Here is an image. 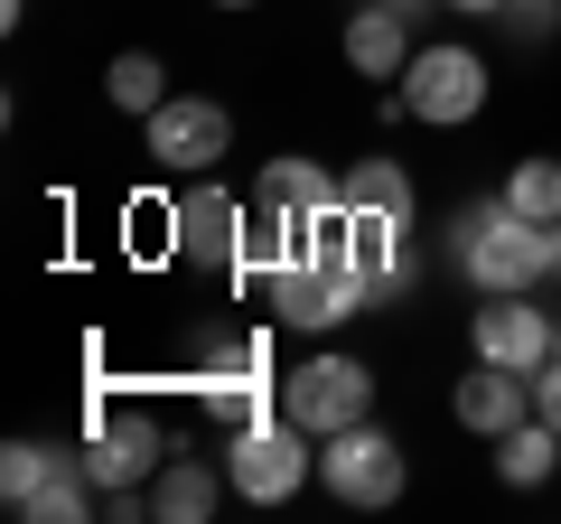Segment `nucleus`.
Here are the masks:
<instances>
[{
    "label": "nucleus",
    "instance_id": "1a4fd4ad",
    "mask_svg": "<svg viewBox=\"0 0 561 524\" xmlns=\"http://www.w3.org/2000/svg\"><path fill=\"white\" fill-rule=\"evenodd\" d=\"M140 141H150V160H160L169 179H206V169L234 150V113H225L216 94H169L160 113L140 122Z\"/></svg>",
    "mask_w": 561,
    "mask_h": 524
},
{
    "label": "nucleus",
    "instance_id": "39448f33",
    "mask_svg": "<svg viewBox=\"0 0 561 524\" xmlns=\"http://www.w3.org/2000/svg\"><path fill=\"white\" fill-rule=\"evenodd\" d=\"M280 412H290L309 441L375 422V365L346 356V346H319V356H300L290 375H280Z\"/></svg>",
    "mask_w": 561,
    "mask_h": 524
},
{
    "label": "nucleus",
    "instance_id": "4468645a",
    "mask_svg": "<svg viewBox=\"0 0 561 524\" xmlns=\"http://www.w3.org/2000/svg\"><path fill=\"white\" fill-rule=\"evenodd\" d=\"M253 197H262V206H290V216L319 225L328 206H346V179H337V169H319V160H300V150H280V160H262Z\"/></svg>",
    "mask_w": 561,
    "mask_h": 524
},
{
    "label": "nucleus",
    "instance_id": "6e6552de",
    "mask_svg": "<svg viewBox=\"0 0 561 524\" xmlns=\"http://www.w3.org/2000/svg\"><path fill=\"white\" fill-rule=\"evenodd\" d=\"M552 338H561V319L534 309V291H478V309H468V356L478 365L542 375V365H552Z\"/></svg>",
    "mask_w": 561,
    "mask_h": 524
},
{
    "label": "nucleus",
    "instance_id": "6ab92c4d",
    "mask_svg": "<svg viewBox=\"0 0 561 524\" xmlns=\"http://www.w3.org/2000/svg\"><path fill=\"white\" fill-rule=\"evenodd\" d=\"M346 206H375V216H421V187L402 160H356L346 169Z\"/></svg>",
    "mask_w": 561,
    "mask_h": 524
},
{
    "label": "nucleus",
    "instance_id": "f03ea898",
    "mask_svg": "<svg viewBox=\"0 0 561 524\" xmlns=\"http://www.w3.org/2000/svg\"><path fill=\"white\" fill-rule=\"evenodd\" d=\"M243 235H253V197H234L216 169H206V179H179V197H169V253H179L187 272L234 282L243 272Z\"/></svg>",
    "mask_w": 561,
    "mask_h": 524
},
{
    "label": "nucleus",
    "instance_id": "423d86ee",
    "mask_svg": "<svg viewBox=\"0 0 561 524\" xmlns=\"http://www.w3.org/2000/svg\"><path fill=\"white\" fill-rule=\"evenodd\" d=\"M319 487L337 505H356V515H383L412 487V459H402V441L383 422H356V431H328L319 441Z\"/></svg>",
    "mask_w": 561,
    "mask_h": 524
},
{
    "label": "nucleus",
    "instance_id": "dca6fc26",
    "mask_svg": "<svg viewBox=\"0 0 561 524\" xmlns=\"http://www.w3.org/2000/svg\"><path fill=\"white\" fill-rule=\"evenodd\" d=\"M552 468H561V431L542 422V412H534V422H515V431L496 441V478L515 487V497H534V487L552 478Z\"/></svg>",
    "mask_w": 561,
    "mask_h": 524
},
{
    "label": "nucleus",
    "instance_id": "9b49d317",
    "mask_svg": "<svg viewBox=\"0 0 561 524\" xmlns=\"http://www.w3.org/2000/svg\"><path fill=\"white\" fill-rule=\"evenodd\" d=\"M449 412H459V431H478V441H505L515 422H534V375H515V365H468L459 394H449Z\"/></svg>",
    "mask_w": 561,
    "mask_h": 524
},
{
    "label": "nucleus",
    "instance_id": "4be33fe9",
    "mask_svg": "<svg viewBox=\"0 0 561 524\" xmlns=\"http://www.w3.org/2000/svg\"><path fill=\"white\" fill-rule=\"evenodd\" d=\"M496 29H505V38H524V47H542V38H561V0H505Z\"/></svg>",
    "mask_w": 561,
    "mask_h": 524
},
{
    "label": "nucleus",
    "instance_id": "a878e982",
    "mask_svg": "<svg viewBox=\"0 0 561 524\" xmlns=\"http://www.w3.org/2000/svg\"><path fill=\"white\" fill-rule=\"evenodd\" d=\"M402 10H431V0H402Z\"/></svg>",
    "mask_w": 561,
    "mask_h": 524
},
{
    "label": "nucleus",
    "instance_id": "b1692460",
    "mask_svg": "<svg viewBox=\"0 0 561 524\" xmlns=\"http://www.w3.org/2000/svg\"><path fill=\"white\" fill-rule=\"evenodd\" d=\"M449 10H459V20H496L505 0H449Z\"/></svg>",
    "mask_w": 561,
    "mask_h": 524
},
{
    "label": "nucleus",
    "instance_id": "ddd939ff",
    "mask_svg": "<svg viewBox=\"0 0 561 524\" xmlns=\"http://www.w3.org/2000/svg\"><path fill=\"white\" fill-rule=\"evenodd\" d=\"M234 497L225 459H169L150 478V524H216V505Z\"/></svg>",
    "mask_w": 561,
    "mask_h": 524
},
{
    "label": "nucleus",
    "instance_id": "5701e85b",
    "mask_svg": "<svg viewBox=\"0 0 561 524\" xmlns=\"http://www.w3.org/2000/svg\"><path fill=\"white\" fill-rule=\"evenodd\" d=\"M534 412H542V422L561 431V346H552V365H542V375H534Z\"/></svg>",
    "mask_w": 561,
    "mask_h": 524
},
{
    "label": "nucleus",
    "instance_id": "f257e3e1",
    "mask_svg": "<svg viewBox=\"0 0 561 524\" xmlns=\"http://www.w3.org/2000/svg\"><path fill=\"white\" fill-rule=\"evenodd\" d=\"M449 262H459L468 291H552V243H542V225H524L505 197L468 206V216L449 225Z\"/></svg>",
    "mask_w": 561,
    "mask_h": 524
},
{
    "label": "nucleus",
    "instance_id": "2eb2a0df",
    "mask_svg": "<svg viewBox=\"0 0 561 524\" xmlns=\"http://www.w3.org/2000/svg\"><path fill=\"white\" fill-rule=\"evenodd\" d=\"M243 384H280L272 375V338H262V328H225V338H206L197 394H243Z\"/></svg>",
    "mask_w": 561,
    "mask_h": 524
},
{
    "label": "nucleus",
    "instance_id": "20e7f679",
    "mask_svg": "<svg viewBox=\"0 0 561 524\" xmlns=\"http://www.w3.org/2000/svg\"><path fill=\"white\" fill-rule=\"evenodd\" d=\"M486 84H496V66H486L468 38H431V47H412V66H402L393 94H402V113H412V122L459 132V122L486 113Z\"/></svg>",
    "mask_w": 561,
    "mask_h": 524
},
{
    "label": "nucleus",
    "instance_id": "a211bd4d",
    "mask_svg": "<svg viewBox=\"0 0 561 524\" xmlns=\"http://www.w3.org/2000/svg\"><path fill=\"white\" fill-rule=\"evenodd\" d=\"M20 515H28V524H94V515H103V487L84 478V459H57V478H47Z\"/></svg>",
    "mask_w": 561,
    "mask_h": 524
},
{
    "label": "nucleus",
    "instance_id": "412c9836",
    "mask_svg": "<svg viewBox=\"0 0 561 524\" xmlns=\"http://www.w3.org/2000/svg\"><path fill=\"white\" fill-rule=\"evenodd\" d=\"M47 478H57V449H47V441H10V449H0V497H10V515H20Z\"/></svg>",
    "mask_w": 561,
    "mask_h": 524
},
{
    "label": "nucleus",
    "instance_id": "f3484780",
    "mask_svg": "<svg viewBox=\"0 0 561 524\" xmlns=\"http://www.w3.org/2000/svg\"><path fill=\"white\" fill-rule=\"evenodd\" d=\"M103 103H113V113H131V122H150L169 103V66L150 57V47H122L113 66H103Z\"/></svg>",
    "mask_w": 561,
    "mask_h": 524
},
{
    "label": "nucleus",
    "instance_id": "f8f14e48",
    "mask_svg": "<svg viewBox=\"0 0 561 524\" xmlns=\"http://www.w3.org/2000/svg\"><path fill=\"white\" fill-rule=\"evenodd\" d=\"M346 66H356L365 84H402V66H412V10H402V0L356 10V20H346Z\"/></svg>",
    "mask_w": 561,
    "mask_h": 524
},
{
    "label": "nucleus",
    "instance_id": "7ed1b4c3",
    "mask_svg": "<svg viewBox=\"0 0 561 524\" xmlns=\"http://www.w3.org/2000/svg\"><path fill=\"white\" fill-rule=\"evenodd\" d=\"M225 478H234V497L243 505H290L300 487H319V441H309L290 412H272V422H253V431H225Z\"/></svg>",
    "mask_w": 561,
    "mask_h": 524
},
{
    "label": "nucleus",
    "instance_id": "393cba45",
    "mask_svg": "<svg viewBox=\"0 0 561 524\" xmlns=\"http://www.w3.org/2000/svg\"><path fill=\"white\" fill-rule=\"evenodd\" d=\"M206 10H262V0H206Z\"/></svg>",
    "mask_w": 561,
    "mask_h": 524
},
{
    "label": "nucleus",
    "instance_id": "0eeeda50",
    "mask_svg": "<svg viewBox=\"0 0 561 524\" xmlns=\"http://www.w3.org/2000/svg\"><path fill=\"white\" fill-rule=\"evenodd\" d=\"M84 478L113 497V487H150L169 468V422L150 403H94V431H84Z\"/></svg>",
    "mask_w": 561,
    "mask_h": 524
},
{
    "label": "nucleus",
    "instance_id": "aec40b11",
    "mask_svg": "<svg viewBox=\"0 0 561 524\" xmlns=\"http://www.w3.org/2000/svg\"><path fill=\"white\" fill-rule=\"evenodd\" d=\"M505 206H515L524 225H561V160H515L505 169V187H496Z\"/></svg>",
    "mask_w": 561,
    "mask_h": 524
},
{
    "label": "nucleus",
    "instance_id": "9d476101",
    "mask_svg": "<svg viewBox=\"0 0 561 524\" xmlns=\"http://www.w3.org/2000/svg\"><path fill=\"white\" fill-rule=\"evenodd\" d=\"M272 291V319L280 328H300V338H328V328H346V319H365V282L356 272H328V262H290L280 282H262Z\"/></svg>",
    "mask_w": 561,
    "mask_h": 524
}]
</instances>
